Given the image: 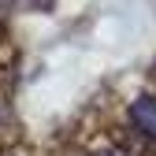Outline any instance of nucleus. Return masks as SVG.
Masks as SVG:
<instances>
[{"label":"nucleus","mask_w":156,"mask_h":156,"mask_svg":"<svg viewBox=\"0 0 156 156\" xmlns=\"http://www.w3.org/2000/svg\"><path fill=\"white\" fill-rule=\"evenodd\" d=\"M130 123H134V130H141L145 138L156 141V97H138L130 104Z\"/></svg>","instance_id":"nucleus-1"},{"label":"nucleus","mask_w":156,"mask_h":156,"mask_svg":"<svg viewBox=\"0 0 156 156\" xmlns=\"http://www.w3.org/2000/svg\"><path fill=\"white\" fill-rule=\"evenodd\" d=\"M8 8H11V0H0V11H8Z\"/></svg>","instance_id":"nucleus-2"},{"label":"nucleus","mask_w":156,"mask_h":156,"mask_svg":"<svg viewBox=\"0 0 156 156\" xmlns=\"http://www.w3.org/2000/svg\"><path fill=\"white\" fill-rule=\"evenodd\" d=\"M104 156H119V152H104Z\"/></svg>","instance_id":"nucleus-3"}]
</instances>
